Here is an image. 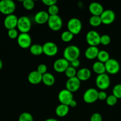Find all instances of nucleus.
<instances>
[{
  "label": "nucleus",
  "mask_w": 121,
  "mask_h": 121,
  "mask_svg": "<svg viewBox=\"0 0 121 121\" xmlns=\"http://www.w3.org/2000/svg\"><path fill=\"white\" fill-rule=\"evenodd\" d=\"M80 50L79 47L74 45H70L65 48L63 52V58L71 62L73 60L79 59Z\"/></svg>",
  "instance_id": "f257e3e1"
},
{
  "label": "nucleus",
  "mask_w": 121,
  "mask_h": 121,
  "mask_svg": "<svg viewBox=\"0 0 121 121\" xmlns=\"http://www.w3.org/2000/svg\"><path fill=\"white\" fill-rule=\"evenodd\" d=\"M16 5L12 0H2L0 1V13L6 16L13 14Z\"/></svg>",
  "instance_id": "f03ea898"
},
{
  "label": "nucleus",
  "mask_w": 121,
  "mask_h": 121,
  "mask_svg": "<svg viewBox=\"0 0 121 121\" xmlns=\"http://www.w3.org/2000/svg\"><path fill=\"white\" fill-rule=\"evenodd\" d=\"M67 29L74 35L79 34L82 29L81 21L77 18L70 19L67 22Z\"/></svg>",
  "instance_id": "7ed1b4c3"
},
{
  "label": "nucleus",
  "mask_w": 121,
  "mask_h": 121,
  "mask_svg": "<svg viewBox=\"0 0 121 121\" xmlns=\"http://www.w3.org/2000/svg\"><path fill=\"white\" fill-rule=\"evenodd\" d=\"M21 33H28L31 28V22L28 17L22 16L18 18L17 27Z\"/></svg>",
  "instance_id": "20e7f679"
},
{
  "label": "nucleus",
  "mask_w": 121,
  "mask_h": 121,
  "mask_svg": "<svg viewBox=\"0 0 121 121\" xmlns=\"http://www.w3.org/2000/svg\"><path fill=\"white\" fill-rule=\"evenodd\" d=\"M111 85V79L106 73L99 74L96 78V85L99 89L104 91L108 88Z\"/></svg>",
  "instance_id": "39448f33"
},
{
  "label": "nucleus",
  "mask_w": 121,
  "mask_h": 121,
  "mask_svg": "<svg viewBox=\"0 0 121 121\" xmlns=\"http://www.w3.org/2000/svg\"><path fill=\"white\" fill-rule=\"evenodd\" d=\"M50 29L54 31H57L61 28L63 26V21L59 15H50L49 19L47 22Z\"/></svg>",
  "instance_id": "423d86ee"
},
{
  "label": "nucleus",
  "mask_w": 121,
  "mask_h": 121,
  "mask_svg": "<svg viewBox=\"0 0 121 121\" xmlns=\"http://www.w3.org/2000/svg\"><path fill=\"white\" fill-rule=\"evenodd\" d=\"M100 36L98 32L95 30L89 31L86 35V40L89 46L97 47L100 44Z\"/></svg>",
  "instance_id": "0eeeda50"
},
{
  "label": "nucleus",
  "mask_w": 121,
  "mask_h": 121,
  "mask_svg": "<svg viewBox=\"0 0 121 121\" xmlns=\"http://www.w3.org/2000/svg\"><path fill=\"white\" fill-rule=\"evenodd\" d=\"M105 65L106 72L111 74H117L120 70V64L116 59H110L105 63Z\"/></svg>",
  "instance_id": "6e6552de"
},
{
  "label": "nucleus",
  "mask_w": 121,
  "mask_h": 121,
  "mask_svg": "<svg viewBox=\"0 0 121 121\" xmlns=\"http://www.w3.org/2000/svg\"><path fill=\"white\" fill-rule=\"evenodd\" d=\"M17 40L18 46L23 49H27L31 46V37L28 33H20Z\"/></svg>",
  "instance_id": "1a4fd4ad"
},
{
  "label": "nucleus",
  "mask_w": 121,
  "mask_h": 121,
  "mask_svg": "<svg viewBox=\"0 0 121 121\" xmlns=\"http://www.w3.org/2000/svg\"><path fill=\"white\" fill-rule=\"evenodd\" d=\"M43 50L45 55L49 57L54 56L56 55L59 51L57 46L54 42L48 41L43 45Z\"/></svg>",
  "instance_id": "9d476101"
},
{
  "label": "nucleus",
  "mask_w": 121,
  "mask_h": 121,
  "mask_svg": "<svg viewBox=\"0 0 121 121\" xmlns=\"http://www.w3.org/2000/svg\"><path fill=\"white\" fill-rule=\"evenodd\" d=\"M58 99L61 104L67 105L69 106L71 102L73 100V93L66 89H63L58 95Z\"/></svg>",
  "instance_id": "9b49d317"
},
{
  "label": "nucleus",
  "mask_w": 121,
  "mask_h": 121,
  "mask_svg": "<svg viewBox=\"0 0 121 121\" xmlns=\"http://www.w3.org/2000/svg\"><path fill=\"white\" fill-rule=\"evenodd\" d=\"M98 92L94 88H89L86 90L83 94V99L87 104H93L98 100Z\"/></svg>",
  "instance_id": "f8f14e48"
},
{
  "label": "nucleus",
  "mask_w": 121,
  "mask_h": 121,
  "mask_svg": "<svg viewBox=\"0 0 121 121\" xmlns=\"http://www.w3.org/2000/svg\"><path fill=\"white\" fill-rule=\"evenodd\" d=\"M102 22L105 25L111 24L114 22L116 18V15L114 11L111 9L104 10L102 14L100 15Z\"/></svg>",
  "instance_id": "ddd939ff"
},
{
  "label": "nucleus",
  "mask_w": 121,
  "mask_h": 121,
  "mask_svg": "<svg viewBox=\"0 0 121 121\" xmlns=\"http://www.w3.org/2000/svg\"><path fill=\"white\" fill-rule=\"evenodd\" d=\"M69 67V61L66 60L65 58L57 59L54 61L53 64L54 70L57 73L65 72Z\"/></svg>",
  "instance_id": "4468645a"
},
{
  "label": "nucleus",
  "mask_w": 121,
  "mask_h": 121,
  "mask_svg": "<svg viewBox=\"0 0 121 121\" xmlns=\"http://www.w3.org/2000/svg\"><path fill=\"white\" fill-rule=\"evenodd\" d=\"M18 18L14 14L7 15L4 20V26L8 30L17 27Z\"/></svg>",
  "instance_id": "2eb2a0df"
},
{
  "label": "nucleus",
  "mask_w": 121,
  "mask_h": 121,
  "mask_svg": "<svg viewBox=\"0 0 121 121\" xmlns=\"http://www.w3.org/2000/svg\"><path fill=\"white\" fill-rule=\"evenodd\" d=\"M81 82L76 76L74 78L68 79L66 83V89L71 92L72 93L75 92L79 89L80 87Z\"/></svg>",
  "instance_id": "dca6fc26"
},
{
  "label": "nucleus",
  "mask_w": 121,
  "mask_h": 121,
  "mask_svg": "<svg viewBox=\"0 0 121 121\" xmlns=\"http://www.w3.org/2000/svg\"><path fill=\"white\" fill-rule=\"evenodd\" d=\"M50 15L46 11H40L37 13L34 16V21L38 24H44L47 23Z\"/></svg>",
  "instance_id": "f3484780"
},
{
  "label": "nucleus",
  "mask_w": 121,
  "mask_h": 121,
  "mask_svg": "<svg viewBox=\"0 0 121 121\" xmlns=\"http://www.w3.org/2000/svg\"><path fill=\"white\" fill-rule=\"evenodd\" d=\"M89 10L92 15L100 16L103 12L104 11V8L102 5L99 2H92L89 6Z\"/></svg>",
  "instance_id": "a211bd4d"
},
{
  "label": "nucleus",
  "mask_w": 121,
  "mask_h": 121,
  "mask_svg": "<svg viewBox=\"0 0 121 121\" xmlns=\"http://www.w3.org/2000/svg\"><path fill=\"white\" fill-rule=\"evenodd\" d=\"M43 75L37 72L34 70L31 72L28 76V80L31 84L37 85L42 82Z\"/></svg>",
  "instance_id": "6ab92c4d"
},
{
  "label": "nucleus",
  "mask_w": 121,
  "mask_h": 121,
  "mask_svg": "<svg viewBox=\"0 0 121 121\" xmlns=\"http://www.w3.org/2000/svg\"><path fill=\"white\" fill-rule=\"evenodd\" d=\"M99 50L98 47L95 46H89L85 52V57L89 60H93L97 58Z\"/></svg>",
  "instance_id": "aec40b11"
},
{
  "label": "nucleus",
  "mask_w": 121,
  "mask_h": 121,
  "mask_svg": "<svg viewBox=\"0 0 121 121\" xmlns=\"http://www.w3.org/2000/svg\"><path fill=\"white\" fill-rule=\"evenodd\" d=\"M91 76V72L87 68H82L77 72L76 77L81 81H86L90 79Z\"/></svg>",
  "instance_id": "412c9836"
},
{
  "label": "nucleus",
  "mask_w": 121,
  "mask_h": 121,
  "mask_svg": "<svg viewBox=\"0 0 121 121\" xmlns=\"http://www.w3.org/2000/svg\"><path fill=\"white\" fill-rule=\"evenodd\" d=\"M69 112V106L67 105L60 104L56 107L55 110V113L56 115L59 117H65L68 114Z\"/></svg>",
  "instance_id": "4be33fe9"
},
{
  "label": "nucleus",
  "mask_w": 121,
  "mask_h": 121,
  "mask_svg": "<svg viewBox=\"0 0 121 121\" xmlns=\"http://www.w3.org/2000/svg\"><path fill=\"white\" fill-rule=\"evenodd\" d=\"M42 82L46 86H52L55 83V78L52 73L47 72L43 75Z\"/></svg>",
  "instance_id": "5701e85b"
},
{
  "label": "nucleus",
  "mask_w": 121,
  "mask_h": 121,
  "mask_svg": "<svg viewBox=\"0 0 121 121\" xmlns=\"http://www.w3.org/2000/svg\"><path fill=\"white\" fill-rule=\"evenodd\" d=\"M92 69H93V70L94 71L95 73L98 74V75L104 74L106 72L105 63L99 61H96L93 63V66H92Z\"/></svg>",
  "instance_id": "b1692460"
},
{
  "label": "nucleus",
  "mask_w": 121,
  "mask_h": 121,
  "mask_svg": "<svg viewBox=\"0 0 121 121\" xmlns=\"http://www.w3.org/2000/svg\"><path fill=\"white\" fill-rule=\"evenodd\" d=\"M30 52L31 54L34 56H39L41 55L43 53V46L39 44H34L31 45L30 47Z\"/></svg>",
  "instance_id": "393cba45"
},
{
  "label": "nucleus",
  "mask_w": 121,
  "mask_h": 121,
  "mask_svg": "<svg viewBox=\"0 0 121 121\" xmlns=\"http://www.w3.org/2000/svg\"><path fill=\"white\" fill-rule=\"evenodd\" d=\"M97 59L98 61L105 63L110 59V55L108 52L106 50H100L98 53Z\"/></svg>",
  "instance_id": "a878e982"
},
{
  "label": "nucleus",
  "mask_w": 121,
  "mask_h": 121,
  "mask_svg": "<svg viewBox=\"0 0 121 121\" xmlns=\"http://www.w3.org/2000/svg\"><path fill=\"white\" fill-rule=\"evenodd\" d=\"M89 21L90 25L94 27H99L102 24L100 16L92 15V17L89 18Z\"/></svg>",
  "instance_id": "bb28decb"
},
{
  "label": "nucleus",
  "mask_w": 121,
  "mask_h": 121,
  "mask_svg": "<svg viewBox=\"0 0 121 121\" xmlns=\"http://www.w3.org/2000/svg\"><path fill=\"white\" fill-rule=\"evenodd\" d=\"M74 35L69 31H65L61 34V39L64 42H70L73 40Z\"/></svg>",
  "instance_id": "cd10ccee"
},
{
  "label": "nucleus",
  "mask_w": 121,
  "mask_h": 121,
  "mask_svg": "<svg viewBox=\"0 0 121 121\" xmlns=\"http://www.w3.org/2000/svg\"><path fill=\"white\" fill-rule=\"evenodd\" d=\"M18 121H33V117L29 112H22L19 116Z\"/></svg>",
  "instance_id": "c85d7f7f"
},
{
  "label": "nucleus",
  "mask_w": 121,
  "mask_h": 121,
  "mask_svg": "<svg viewBox=\"0 0 121 121\" xmlns=\"http://www.w3.org/2000/svg\"><path fill=\"white\" fill-rule=\"evenodd\" d=\"M65 73L66 76H67L69 79H70V78H74V77L76 76L77 71L75 68H74V67H72V66H69V67L66 69V70L65 71Z\"/></svg>",
  "instance_id": "c756f323"
},
{
  "label": "nucleus",
  "mask_w": 121,
  "mask_h": 121,
  "mask_svg": "<svg viewBox=\"0 0 121 121\" xmlns=\"http://www.w3.org/2000/svg\"><path fill=\"white\" fill-rule=\"evenodd\" d=\"M22 6L26 10L30 11L34 8L35 3L32 0H24L22 1Z\"/></svg>",
  "instance_id": "7c9ffc66"
},
{
  "label": "nucleus",
  "mask_w": 121,
  "mask_h": 121,
  "mask_svg": "<svg viewBox=\"0 0 121 121\" xmlns=\"http://www.w3.org/2000/svg\"><path fill=\"white\" fill-rule=\"evenodd\" d=\"M112 95L117 99L121 98V84H117L113 87L112 90Z\"/></svg>",
  "instance_id": "2f4dec72"
},
{
  "label": "nucleus",
  "mask_w": 121,
  "mask_h": 121,
  "mask_svg": "<svg viewBox=\"0 0 121 121\" xmlns=\"http://www.w3.org/2000/svg\"><path fill=\"white\" fill-rule=\"evenodd\" d=\"M117 102H118V99L113 95H109L106 100V104L110 106H115L117 104Z\"/></svg>",
  "instance_id": "473e14b6"
},
{
  "label": "nucleus",
  "mask_w": 121,
  "mask_h": 121,
  "mask_svg": "<svg viewBox=\"0 0 121 121\" xmlns=\"http://www.w3.org/2000/svg\"><path fill=\"white\" fill-rule=\"evenodd\" d=\"M59 12V8L58 6L56 4L54 5L50 6L48 8V11L47 13H48L50 16L52 15H58V13Z\"/></svg>",
  "instance_id": "72a5a7b5"
},
{
  "label": "nucleus",
  "mask_w": 121,
  "mask_h": 121,
  "mask_svg": "<svg viewBox=\"0 0 121 121\" xmlns=\"http://www.w3.org/2000/svg\"><path fill=\"white\" fill-rule=\"evenodd\" d=\"M111 39L109 35L107 34H104L100 36V44L104 46H108L111 43Z\"/></svg>",
  "instance_id": "f704fd0d"
},
{
  "label": "nucleus",
  "mask_w": 121,
  "mask_h": 121,
  "mask_svg": "<svg viewBox=\"0 0 121 121\" xmlns=\"http://www.w3.org/2000/svg\"><path fill=\"white\" fill-rule=\"evenodd\" d=\"M18 35V32L16 28L8 30V36L11 39H17Z\"/></svg>",
  "instance_id": "c9c22d12"
},
{
  "label": "nucleus",
  "mask_w": 121,
  "mask_h": 121,
  "mask_svg": "<svg viewBox=\"0 0 121 121\" xmlns=\"http://www.w3.org/2000/svg\"><path fill=\"white\" fill-rule=\"evenodd\" d=\"M37 72L39 73H40V74L43 75V74H44L45 73H46L47 72V67L44 64H40L37 67Z\"/></svg>",
  "instance_id": "e433bc0d"
},
{
  "label": "nucleus",
  "mask_w": 121,
  "mask_h": 121,
  "mask_svg": "<svg viewBox=\"0 0 121 121\" xmlns=\"http://www.w3.org/2000/svg\"><path fill=\"white\" fill-rule=\"evenodd\" d=\"M91 121H102V117L100 113H94L91 116Z\"/></svg>",
  "instance_id": "4c0bfd02"
},
{
  "label": "nucleus",
  "mask_w": 121,
  "mask_h": 121,
  "mask_svg": "<svg viewBox=\"0 0 121 121\" xmlns=\"http://www.w3.org/2000/svg\"><path fill=\"white\" fill-rule=\"evenodd\" d=\"M108 96L107 93L104 91H101L98 93V99L100 100H106Z\"/></svg>",
  "instance_id": "58836bf2"
},
{
  "label": "nucleus",
  "mask_w": 121,
  "mask_h": 121,
  "mask_svg": "<svg viewBox=\"0 0 121 121\" xmlns=\"http://www.w3.org/2000/svg\"><path fill=\"white\" fill-rule=\"evenodd\" d=\"M43 3L46 6H48V7L50 6L54 5L57 4V1L56 0H43L42 1Z\"/></svg>",
  "instance_id": "ea45409f"
},
{
  "label": "nucleus",
  "mask_w": 121,
  "mask_h": 121,
  "mask_svg": "<svg viewBox=\"0 0 121 121\" xmlns=\"http://www.w3.org/2000/svg\"><path fill=\"white\" fill-rule=\"evenodd\" d=\"M70 63H71V66H72V67H73L75 69L79 67L80 65V60H79V59L73 60V61H71Z\"/></svg>",
  "instance_id": "a19ab883"
},
{
  "label": "nucleus",
  "mask_w": 121,
  "mask_h": 121,
  "mask_svg": "<svg viewBox=\"0 0 121 121\" xmlns=\"http://www.w3.org/2000/svg\"><path fill=\"white\" fill-rule=\"evenodd\" d=\"M76 106H77V102L75 100H74V99H73V100L71 102L69 106H70V107H72V108H74V107H76Z\"/></svg>",
  "instance_id": "79ce46f5"
},
{
  "label": "nucleus",
  "mask_w": 121,
  "mask_h": 121,
  "mask_svg": "<svg viewBox=\"0 0 121 121\" xmlns=\"http://www.w3.org/2000/svg\"><path fill=\"white\" fill-rule=\"evenodd\" d=\"M44 121H59L56 119H54V118H48V119H46Z\"/></svg>",
  "instance_id": "37998d69"
},
{
  "label": "nucleus",
  "mask_w": 121,
  "mask_h": 121,
  "mask_svg": "<svg viewBox=\"0 0 121 121\" xmlns=\"http://www.w3.org/2000/svg\"><path fill=\"white\" fill-rule=\"evenodd\" d=\"M2 67H3V63H2V60H1V59H0V70H1L2 69Z\"/></svg>",
  "instance_id": "c03bdc74"
}]
</instances>
